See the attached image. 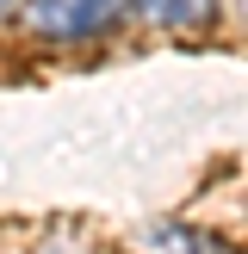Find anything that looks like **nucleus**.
Returning a JSON list of instances; mask_svg holds the SVG:
<instances>
[{
  "instance_id": "f257e3e1",
  "label": "nucleus",
  "mask_w": 248,
  "mask_h": 254,
  "mask_svg": "<svg viewBox=\"0 0 248 254\" xmlns=\"http://www.w3.org/2000/svg\"><path fill=\"white\" fill-rule=\"evenodd\" d=\"M25 25L50 44H87L124 19V0H25Z\"/></svg>"
},
{
  "instance_id": "f03ea898",
  "label": "nucleus",
  "mask_w": 248,
  "mask_h": 254,
  "mask_svg": "<svg viewBox=\"0 0 248 254\" xmlns=\"http://www.w3.org/2000/svg\"><path fill=\"white\" fill-rule=\"evenodd\" d=\"M124 6H130L143 25H155V31H174V37L217 25V0H124Z\"/></svg>"
},
{
  "instance_id": "7ed1b4c3",
  "label": "nucleus",
  "mask_w": 248,
  "mask_h": 254,
  "mask_svg": "<svg viewBox=\"0 0 248 254\" xmlns=\"http://www.w3.org/2000/svg\"><path fill=\"white\" fill-rule=\"evenodd\" d=\"M149 242H155V248H180V254H223L217 242H205V236H192L186 223H155V230H149Z\"/></svg>"
},
{
  "instance_id": "20e7f679",
  "label": "nucleus",
  "mask_w": 248,
  "mask_h": 254,
  "mask_svg": "<svg viewBox=\"0 0 248 254\" xmlns=\"http://www.w3.org/2000/svg\"><path fill=\"white\" fill-rule=\"evenodd\" d=\"M37 254H87V248L74 242L68 230H56V236H50V242H37Z\"/></svg>"
},
{
  "instance_id": "39448f33",
  "label": "nucleus",
  "mask_w": 248,
  "mask_h": 254,
  "mask_svg": "<svg viewBox=\"0 0 248 254\" xmlns=\"http://www.w3.org/2000/svg\"><path fill=\"white\" fill-rule=\"evenodd\" d=\"M12 6H19V0H0V19H6V12H12Z\"/></svg>"
}]
</instances>
